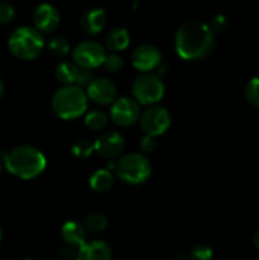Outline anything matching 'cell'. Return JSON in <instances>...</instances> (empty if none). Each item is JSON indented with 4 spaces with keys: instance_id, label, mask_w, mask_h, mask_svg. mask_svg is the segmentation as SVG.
<instances>
[{
    "instance_id": "9a60e30c",
    "label": "cell",
    "mask_w": 259,
    "mask_h": 260,
    "mask_svg": "<svg viewBox=\"0 0 259 260\" xmlns=\"http://www.w3.org/2000/svg\"><path fill=\"white\" fill-rule=\"evenodd\" d=\"M61 238L68 246L80 249L86 244L88 235H86L85 226L76 221H68L61 228Z\"/></svg>"
},
{
    "instance_id": "3957f363",
    "label": "cell",
    "mask_w": 259,
    "mask_h": 260,
    "mask_svg": "<svg viewBox=\"0 0 259 260\" xmlns=\"http://www.w3.org/2000/svg\"><path fill=\"white\" fill-rule=\"evenodd\" d=\"M51 107L60 118L75 119L85 113L88 108V95L86 91L76 84L63 85L53 94Z\"/></svg>"
},
{
    "instance_id": "484cf974",
    "label": "cell",
    "mask_w": 259,
    "mask_h": 260,
    "mask_svg": "<svg viewBox=\"0 0 259 260\" xmlns=\"http://www.w3.org/2000/svg\"><path fill=\"white\" fill-rule=\"evenodd\" d=\"M124 65V61L118 53L111 52L109 55H106V58L103 61V66L106 68L107 71L109 73H117V71L122 70Z\"/></svg>"
},
{
    "instance_id": "6da1fadb",
    "label": "cell",
    "mask_w": 259,
    "mask_h": 260,
    "mask_svg": "<svg viewBox=\"0 0 259 260\" xmlns=\"http://www.w3.org/2000/svg\"><path fill=\"white\" fill-rule=\"evenodd\" d=\"M174 47L178 56L184 60H202L215 50L216 36L206 23L188 20L177 29Z\"/></svg>"
},
{
    "instance_id": "ffe728a7",
    "label": "cell",
    "mask_w": 259,
    "mask_h": 260,
    "mask_svg": "<svg viewBox=\"0 0 259 260\" xmlns=\"http://www.w3.org/2000/svg\"><path fill=\"white\" fill-rule=\"evenodd\" d=\"M107 122H108L107 113H104L103 111H98V109H94V111L86 113L85 118H84V124H85L86 128L91 129V131L103 129Z\"/></svg>"
},
{
    "instance_id": "ba28073f",
    "label": "cell",
    "mask_w": 259,
    "mask_h": 260,
    "mask_svg": "<svg viewBox=\"0 0 259 260\" xmlns=\"http://www.w3.org/2000/svg\"><path fill=\"white\" fill-rule=\"evenodd\" d=\"M172 117L170 113L160 106H150L140 116V127L141 131L147 136L156 137L164 134L170 126Z\"/></svg>"
},
{
    "instance_id": "44dd1931",
    "label": "cell",
    "mask_w": 259,
    "mask_h": 260,
    "mask_svg": "<svg viewBox=\"0 0 259 260\" xmlns=\"http://www.w3.org/2000/svg\"><path fill=\"white\" fill-rule=\"evenodd\" d=\"M84 226L86 230H90L93 233H101V231L106 230L108 226V218L101 212H91L84 218Z\"/></svg>"
},
{
    "instance_id": "1f68e13d",
    "label": "cell",
    "mask_w": 259,
    "mask_h": 260,
    "mask_svg": "<svg viewBox=\"0 0 259 260\" xmlns=\"http://www.w3.org/2000/svg\"><path fill=\"white\" fill-rule=\"evenodd\" d=\"M253 243H254V245H255V248L259 249V230H256L255 234H254Z\"/></svg>"
},
{
    "instance_id": "5bb4252c",
    "label": "cell",
    "mask_w": 259,
    "mask_h": 260,
    "mask_svg": "<svg viewBox=\"0 0 259 260\" xmlns=\"http://www.w3.org/2000/svg\"><path fill=\"white\" fill-rule=\"evenodd\" d=\"M107 24V14L102 8H90L80 19L81 29L85 35L96 36L104 29Z\"/></svg>"
},
{
    "instance_id": "d590c367",
    "label": "cell",
    "mask_w": 259,
    "mask_h": 260,
    "mask_svg": "<svg viewBox=\"0 0 259 260\" xmlns=\"http://www.w3.org/2000/svg\"><path fill=\"white\" fill-rule=\"evenodd\" d=\"M20 260H32V259H28V258H27V259H20Z\"/></svg>"
},
{
    "instance_id": "30bf717a",
    "label": "cell",
    "mask_w": 259,
    "mask_h": 260,
    "mask_svg": "<svg viewBox=\"0 0 259 260\" xmlns=\"http://www.w3.org/2000/svg\"><path fill=\"white\" fill-rule=\"evenodd\" d=\"M131 62L134 68L141 73H150L161 63V52L154 45H140L132 52Z\"/></svg>"
},
{
    "instance_id": "603a6c76",
    "label": "cell",
    "mask_w": 259,
    "mask_h": 260,
    "mask_svg": "<svg viewBox=\"0 0 259 260\" xmlns=\"http://www.w3.org/2000/svg\"><path fill=\"white\" fill-rule=\"evenodd\" d=\"M245 96L251 106L259 108V76L251 78L248 81L245 86Z\"/></svg>"
},
{
    "instance_id": "e575fe53",
    "label": "cell",
    "mask_w": 259,
    "mask_h": 260,
    "mask_svg": "<svg viewBox=\"0 0 259 260\" xmlns=\"http://www.w3.org/2000/svg\"><path fill=\"white\" fill-rule=\"evenodd\" d=\"M0 241H2V229H0Z\"/></svg>"
},
{
    "instance_id": "7a4b0ae2",
    "label": "cell",
    "mask_w": 259,
    "mask_h": 260,
    "mask_svg": "<svg viewBox=\"0 0 259 260\" xmlns=\"http://www.w3.org/2000/svg\"><path fill=\"white\" fill-rule=\"evenodd\" d=\"M5 168L10 174L20 179H33L46 168V157L41 150L30 145H20L4 157Z\"/></svg>"
},
{
    "instance_id": "4316f807",
    "label": "cell",
    "mask_w": 259,
    "mask_h": 260,
    "mask_svg": "<svg viewBox=\"0 0 259 260\" xmlns=\"http://www.w3.org/2000/svg\"><path fill=\"white\" fill-rule=\"evenodd\" d=\"M210 27V29L212 30L213 33H221L228 28L229 22H228V18L225 17L223 14H216L211 18L210 20V24H207Z\"/></svg>"
},
{
    "instance_id": "f1b7e54d",
    "label": "cell",
    "mask_w": 259,
    "mask_h": 260,
    "mask_svg": "<svg viewBox=\"0 0 259 260\" xmlns=\"http://www.w3.org/2000/svg\"><path fill=\"white\" fill-rule=\"evenodd\" d=\"M94 74L91 70H84V69H79L78 78H76V85L79 86H88L91 81L94 80Z\"/></svg>"
},
{
    "instance_id": "7402d4cb",
    "label": "cell",
    "mask_w": 259,
    "mask_h": 260,
    "mask_svg": "<svg viewBox=\"0 0 259 260\" xmlns=\"http://www.w3.org/2000/svg\"><path fill=\"white\" fill-rule=\"evenodd\" d=\"M48 52L55 57H63L70 51V43L63 37H55L48 42Z\"/></svg>"
},
{
    "instance_id": "8992f818",
    "label": "cell",
    "mask_w": 259,
    "mask_h": 260,
    "mask_svg": "<svg viewBox=\"0 0 259 260\" xmlns=\"http://www.w3.org/2000/svg\"><path fill=\"white\" fill-rule=\"evenodd\" d=\"M164 84L161 79L151 73H142L132 83V95L139 104L155 106L164 96Z\"/></svg>"
},
{
    "instance_id": "836d02e7",
    "label": "cell",
    "mask_w": 259,
    "mask_h": 260,
    "mask_svg": "<svg viewBox=\"0 0 259 260\" xmlns=\"http://www.w3.org/2000/svg\"><path fill=\"white\" fill-rule=\"evenodd\" d=\"M2 172H3V165L2 162H0V175H2Z\"/></svg>"
},
{
    "instance_id": "e0dca14e",
    "label": "cell",
    "mask_w": 259,
    "mask_h": 260,
    "mask_svg": "<svg viewBox=\"0 0 259 260\" xmlns=\"http://www.w3.org/2000/svg\"><path fill=\"white\" fill-rule=\"evenodd\" d=\"M130 45V33L126 28L116 27L108 32L106 37V47L111 52H121Z\"/></svg>"
},
{
    "instance_id": "8fae6325",
    "label": "cell",
    "mask_w": 259,
    "mask_h": 260,
    "mask_svg": "<svg viewBox=\"0 0 259 260\" xmlns=\"http://www.w3.org/2000/svg\"><path fill=\"white\" fill-rule=\"evenodd\" d=\"M86 95L88 99L93 101L94 103L107 106L112 104L117 98V88L111 80L104 78L94 79L88 86H86Z\"/></svg>"
},
{
    "instance_id": "9c48e42d",
    "label": "cell",
    "mask_w": 259,
    "mask_h": 260,
    "mask_svg": "<svg viewBox=\"0 0 259 260\" xmlns=\"http://www.w3.org/2000/svg\"><path fill=\"white\" fill-rule=\"evenodd\" d=\"M140 106L135 99L122 96L111 107V119L119 127H130L140 119Z\"/></svg>"
},
{
    "instance_id": "2e32d148",
    "label": "cell",
    "mask_w": 259,
    "mask_h": 260,
    "mask_svg": "<svg viewBox=\"0 0 259 260\" xmlns=\"http://www.w3.org/2000/svg\"><path fill=\"white\" fill-rule=\"evenodd\" d=\"M75 260H112L111 248L104 241H90L79 249Z\"/></svg>"
},
{
    "instance_id": "7c38bea8",
    "label": "cell",
    "mask_w": 259,
    "mask_h": 260,
    "mask_svg": "<svg viewBox=\"0 0 259 260\" xmlns=\"http://www.w3.org/2000/svg\"><path fill=\"white\" fill-rule=\"evenodd\" d=\"M33 23L35 28L41 33H51L60 24V14L58 10L48 3H42L36 8L33 13Z\"/></svg>"
},
{
    "instance_id": "d6a6232c",
    "label": "cell",
    "mask_w": 259,
    "mask_h": 260,
    "mask_svg": "<svg viewBox=\"0 0 259 260\" xmlns=\"http://www.w3.org/2000/svg\"><path fill=\"white\" fill-rule=\"evenodd\" d=\"M3 93H4V84H3V80L0 79V98L3 96Z\"/></svg>"
},
{
    "instance_id": "83f0119b",
    "label": "cell",
    "mask_w": 259,
    "mask_h": 260,
    "mask_svg": "<svg viewBox=\"0 0 259 260\" xmlns=\"http://www.w3.org/2000/svg\"><path fill=\"white\" fill-rule=\"evenodd\" d=\"M15 15V9L10 3L0 2V24L12 22Z\"/></svg>"
},
{
    "instance_id": "ac0fdd59",
    "label": "cell",
    "mask_w": 259,
    "mask_h": 260,
    "mask_svg": "<svg viewBox=\"0 0 259 260\" xmlns=\"http://www.w3.org/2000/svg\"><path fill=\"white\" fill-rule=\"evenodd\" d=\"M114 183L113 174L107 169L96 170L89 178V185L96 193H106L112 189Z\"/></svg>"
},
{
    "instance_id": "8d00e7d4",
    "label": "cell",
    "mask_w": 259,
    "mask_h": 260,
    "mask_svg": "<svg viewBox=\"0 0 259 260\" xmlns=\"http://www.w3.org/2000/svg\"><path fill=\"white\" fill-rule=\"evenodd\" d=\"M258 260H259V259H258Z\"/></svg>"
},
{
    "instance_id": "277c9868",
    "label": "cell",
    "mask_w": 259,
    "mask_h": 260,
    "mask_svg": "<svg viewBox=\"0 0 259 260\" xmlns=\"http://www.w3.org/2000/svg\"><path fill=\"white\" fill-rule=\"evenodd\" d=\"M45 47V40L35 27H18L10 33L8 48L14 57L19 60H33Z\"/></svg>"
},
{
    "instance_id": "cb8c5ba5",
    "label": "cell",
    "mask_w": 259,
    "mask_h": 260,
    "mask_svg": "<svg viewBox=\"0 0 259 260\" xmlns=\"http://www.w3.org/2000/svg\"><path fill=\"white\" fill-rule=\"evenodd\" d=\"M213 251L210 246L205 244H198L188 254V260H211L212 259Z\"/></svg>"
},
{
    "instance_id": "4fadbf2b",
    "label": "cell",
    "mask_w": 259,
    "mask_h": 260,
    "mask_svg": "<svg viewBox=\"0 0 259 260\" xmlns=\"http://www.w3.org/2000/svg\"><path fill=\"white\" fill-rule=\"evenodd\" d=\"M124 149V139L118 132H106L94 142V151L102 157L112 159L122 154Z\"/></svg>"
},
{
    "instance_id": "5b68a950",
    "label": "cell",
    "mask_w": 259,
    "mask_h": 260,
    "mask_svg": "<svg viewBox=\"0 0 259 260\" xmlns=\"http://www.w3.org/2000/svg\"><path fill=\"white\" fill-rule=\"evenodd\" d=\"M117 175L127 184H142L151 175V164L145 155L130 152L119 157L114 165Z\"/></svg>"
},
{
    "instance_id": "f546056e",
    "label": "cell",
    "mask_w": 259,
    "mask_h": 260,
    "mask_svg": "<svg viewBox=\"0 0 259 260\" xmlns=\"http://www.w3.org/2000/svg\"><path fill=\"white\" fill-rule=\"evenodd\" d=\"M139 146L144 152H152L155 149H156V139L152 136H147V135H145V136L140 140Z\"/></svg>"
},
{
    "instance_id": "d6986e66",
    "label": "cell",
    "mask_w": 259,
    "mask_h": 260,
    "mask_svg": "<svg viewBox=\"0 0 259 260\" xmlns=\"http://www.w3.org/2000/svg\"><path fill=\"white\" fill-rule=\"evenodd\" d=\"M79 68L74 62L70 61H62L56 66L55 75L56 79L63 85H73L76 83L78 78Z\"/></svg>"
},
{
    "instance_id": "d4e9b609",
    "label": "cell",
    "mask_w": 259,
    "mask_h": 260,
    "mask_svg": "<svg viewBox=\"0 0 259 260\" xmlns=\"http://www.w3.org/2000/svg\"><path fill=\"white\" fill-rule=\"evenodd\" d=\"M71 151L76 157H88L94 151V142L91 144L89 140H79L73 145Z\"/></svg>"
},
{
    "instance_id": "52a82bcc",
    "label": "cell",
    "mask_w": 259,
    "mask_h": 260,
    "mask_svg": "<svg viewBox=\"0 0 259 260\" xmlns=\"http://www.w3.org/2000/svg\"><path fill=\"white\" fill-rule=\"evenodd\" d=\"M106 48L95 41H84L73 50V61L79 69L93 70L103 65L106 58Z\"/></svg>"
},
{
    "instance_id": "4dcf8cb0",
    "label": "cell",
    "mask_w": 259,
    "mask_h": 260,
    "mask_svg": "<svg viewBox=\"0 0 259 260\" xmlns=\"http://www.w3.org/2000/svg\"><path fill=\"white\" fill-rule=\"evenodd\" d=\"M76 253H78V251H75V249L66 245L65 248H62L60 250V256L63 260H75Z\"/></svg>"
}]
</instances>
